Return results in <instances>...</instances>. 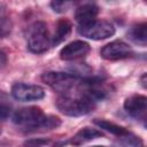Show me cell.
<instances>
[{
  "instance_id": "obj_19",
  "label": "cell",
  "mask_w": 147,
  "mask_h": 147,
  "mask_svg": "<svg viewBox=\"0 0 147 147\" xmlns=\"http://www.w3.org/2000/svg\"><path fill=\"white\" fill-rule=\"evenodd\" d=\"M6 64H7V55L2 49H0V70L5 68Z\"/></svg>"
},
{
  "instance_id": "obj_14",
  "label": "cell",
  "mask_w": 147,
  "mask_h": 147,
  "mask_svg": "<svg viewBox=\"0 0 147 147\" xmlns=\"http://www.w3.org/2000/svg\"><path fill=\"white\" fill-rule=\"evenodd\" d=\"M93 123L99 129H102V130H105V131H107V132H109V133H111V134H114L118 138H121L123 136H126L130 132L124 126H121V125H118L114 122H109V121L103 119V118H95L93 121Z\"/></svg>"
},
{
  "instance_id": "obj_7",
  "label": "cell",
  "mask_w": 147,
  "mask_h": 147,
  "mask_svg": "<svg viewBox=\"0 0 147 147\" xmlns=\"http://www.w3.org/2000/svg\"><path fill=\"white\" fill-rule=\"evenodd\" d=\"M101 57L109 61L123 60L131 57L133 55V51L131 46L122 40H114L107 45H105L100 51Z\"/></svg>"
},
{
  "instance_id": "obj_9",
  "label": "cell",
  "mask_w": 147,
  "mask_h": 147,
  "mask_svg": "<svg viewBox=\"0 0 147 147\" xmlns=\"http://www.w3.org/2000/svg\"><path fill=\"white\" fill-rule=\"evenodd\" d=\"M90 45L83 40H74L60 51V59L63 61H77L90 53Z\"/></svg>"
},
{
  "instance_id": "obj_18",
  "label": "cell",
  "mask_w": 147,
  "mask_h": 147,
  "mask_svg": "<svg viewBox=\"0 0 147 147\" xmlns=\"http://www.w3.org/2000/svg\"><path fill=\"white\" fill-rule=\"evenodd\" d=\"M71 2L69 1H52L51 2V7L55 13L62 14L64 11H67L70 7H71Z\"/></svg>"
},
{
  "instance_id": "obj_5",
  "label": "cell",
  "mask_w": 147,
  "mask_h": 147,
  "mask_svg": "<svg viewBox=\"0 0 147 147\" xmlns=\"http://www.w3.org/2000/svg\"><path fill=\"white\" fill-rule=\"evenodd\" d=\"M77 31L80 36L92 40H103L115 34V26L113 23L105 20H95L87 24L78 25Z\"/></svg>"
},
{
  "instance_id": "obj_4",
  "label": "cell",
  "mask_w": 147,
  "mask_h": 147,
  "mask_svg": "<svg viewBox=\"0 0 147 147\" xmlns=\"http://www.w3.org/2000/svg\"><path fill=\"white\" fill-rule=\"evenodd\" d=\"M80 79L72 74L61 71H46L41 75V80L59 94H67L76 90Z\"/></svg>"
},
{
  "instance_id": "obj_8",
  "label": "cell",
  "mask_w": 147,
  "mask_h": 147,
  "mask_svg": "<svg viewBox=\"0 0 147 147\" xmlns=\"http://www.w3.org/2000/svg\"><path fill=\"white\" fill-rule=\"evenodd\" d=\"M124 110L137 121L142 122L145 125L146 122V111H147V98L141 94H133L125 99Z\"/></svg>"
},
{
  "instance_id": "obj_3",
  "label": "cell",
  "mask_w": 147,
  "mask_h": 147,
  "mask_svg": "<svg viewBox=\"0 0 147 147\" xmlns=\"http://www.w3.org/2000/svg\"><path fill=\"white\" fill-rule=\"evenodd\" d=\"M26 45L30 52L34 54L45 53L51 45V36L47 25L42 21H37L32 23L28 29Z\"/></svg>"
},
{
  "instance_id": "obj_2",
  "label": "cell",
  "mask_w": 147,
  "mask_h": 147,
  "mask_svg": "<svg viewBox=\"0 0 147 147\" xmlns=\"http://www.w3.org/2000/svg\"><path fill=\"white\" fill-rule=\"evenodd\" d=\"M55 105L63 115L78 117L90 114L95 108L96 102H94L82 92L77 91L74 94L72 92L67 94H60L55 101Z\"/></svg>"
},
{
  "instance_id": "obj_15",
  "label": "cell",
  "mask_w": 147,
  "mask_h": 147,
  "mask_svg": "<svg viewBox=\"0 0 147 147\" xmlns=\"http://www.w3.org/2000/svg\"><path fill=\"white\" fill-rule=\"evenodd\" d=\"M11 28L10 20L8 16L7 7L3 3H0V37H3L9 33Z\"/></svg>"
},
{
  "instance_id": "obj_13",
  "label": "cell",
  "mask_w": 147,
  "mask_h": 147,
  "mask_svg": "<svg viewBox=\"0 0 147 147\" xmlns=\"http://www.w3.org/2000/svg\"><path fill=\"white\" fill-rule=\"evenodd\" d=\"M127 38L132 42L145 47L146 42H147V24L138 23V24L131 26L130 30L127 31Z\"/></svg>"
},
{
  "instance_id": "obj_12",
  "label": "cell",
  "mask_w": 147,
  "mask_h": 147,
  "mask_svg": "<svg viewBox=\"0 0 147 147\" xmlns=\"http://www.w3.org/2000/svg\"><path fill=\"white\" fill-rule=\"evenodd\" d=\"M71 29H72V24L69 20H67V18L59 20L55 25L54 34H53V37H51V45L56 46V45L61 44L62 41H64L68 38V36L70 34Z\"/></svg>"
},
{
  "instance_id": "obj_11",
  "label": "cell",
  "mask_w": 147,
  "mask_h": 147,
  "mask_svg": "<svg viewBox=\"0 0 147 147\" xmlns=\"http://www.w3.org/2000/svg\"><path fill=\"white\" fill-rule=\"evenodd\" d=\"M103 137V133L94 127H88V126H84L82 127L78 132H76L74 134V137L70 139V144L72 146H82L88 141H92L96 138H101Z\"/></svg>"
},
{
  "instance_id": "obj_17",
  "label": "cell",
  "mask_w": 147,
  "mask_h": 147,
  "mask_svg": "<svg viewBox=\"0 0 147 147\" xmlns=\"http://www.w3.org/2000/svg\"><path fill=\"white\" fill-rule=\"evenodd\" d=\"M24 147H55V144H52L49 139L34 138V139L26 140L24 142Z\"/></svg>"
},
{
  "instance_id": "obj_21",
  "label": "cell",
  "mask_w": 147,
  "mask_h": 147,
  "mask_svg": "<svg viewBox=\"0 0 147 147\" xmlns=\"http://www.w3.org/2000/svg\"><path fill=\"white\" fill-rule=\"evenodd\" d=\"M92 147H106V146H99V145H95V146H92Z\"/></svg>"
},
{
  "instance_id": "obj_10",
  "label": "cell",
  "mask_w": 147,
  "mask_h": 147,
  "mask_svg": "<svg viewBox=\"0 0 147 147\" xmlns=\"http://www.w3.org/2000/svg\"><path fill=\"white\" fill-rule=\"evenodd\" d=\"M99 14V7L95 3H83L78 6L75 10V20L78 22V25L87 24L96 20Z\"/></svg>"
},
{
  "instance_id": "obj_20",
  "label": "cell",
  "mask_w": 147,
  "mask_h": 147,
  "mask_svg": "<svg viewBox=\"0 0 147 147\" xmlns=\"http://www.w3.org/2000/svg\"><path fill=\"white\" fill-rule=\"evenodd\" d=\"M140 82H141V85H142V87H144V88H146V74H144V75L141 76V78H140Z\"/></svg>"
},
{
  "instance_id": "obj_1",
  "label": "cell",
  "mask_w": 147,
  "mask_h": 147,
  "mask_svg": "<svg viewBox=\"0 0 147 147\" xmlns=\"http://www.w3.org/2000/svg\"><path fill=\"white\" fill-rule=\"evenodd\" d=\"M11 121L24 132L51 131L61 125V119L53 115H46L36 106L23 107L11 114Z\"/></svg>"
},
{
  "instance_id": "obj_16",
  "label": "cell",
  "mask_w": 147,
  "mask_h": 147,
  "mask_svg": "<svg viewBox=\"0 0 147 147\" xmlns=\"http://www.w3.org/2000/svg\"><path fill=\"white\" fill-rule=\"evenodd\" d=\"M11 103L7 95L0 92V121L7 119L11 115Z\"/></svg>"
},
{
  "instance_id": "obj_6",
  "label": "cell",
  "mask_w": 147,
  "mask_h": 147,
  "mask_svg": "<svg viewBox=\"0 0 147 147\" xmlns=\"http://www.w3.org/2000/svg\"><path fill=\"white\" fill-rule=\"evenodd\" d=\"M11 95L15 100L22 102L38 101L45 96V91L41 86L28 83H15L11 86Z\"/></svg>"
}]
</instances>
